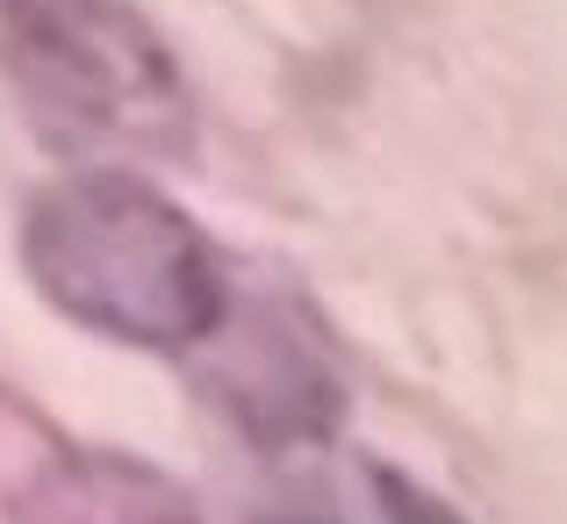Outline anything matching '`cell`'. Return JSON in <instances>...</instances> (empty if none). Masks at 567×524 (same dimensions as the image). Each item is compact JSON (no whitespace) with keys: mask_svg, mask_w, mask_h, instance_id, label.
I'll list each match as a JSON object with an SVG mask.
<instances>
[{"mask_svg":"<svg viewBox=\"0 0 567 524\" xmlns=\"http://www.w3.org/2000/svg\"><path fill=\"white\" fill-rule=\"evenodd\" d=\"M22 266L58 317L137 352H202L237 295L216 237L130 173L43 187L22 216Z\"/></svg>","mask_w":567,"mask_h":524,"instance_id":"cell-1","label":"cell"},{"mask_svg":"<svg viewBox=\"0 0 567 524\" xmlns=\"http://www.w3.org/2000/svg\"><path fill=\"white\" fill-rule=\"evenodd\" d=\"M0 58L29 123L65 152L181 158L194 144L181 58L123 0H0Z\"/></svg>","mask_w":567,"mask_h":524,"instance_id":"cell-2","label":"cell"},{"mask_svg":"<svg viewBox=\"0 0 567 524\" xmlns=\"http://www.w3.org/2000/svg\"><path fill=\"white\" fill-rule=\"evenodd\" d=\"M202 352H208V395L245 439L309 445L346 410L338 346L309 317L302 295H251V302L230 295Z\"/></svg>","mask_w":567,"mask_h":524,"instance_id":"cell-3","label":"cell"},{"mask_svg":"<svg viewBox=\"0 0 567 524\" xmlns=\"http://www.w3.org/2000/svg\"><path fill=\"white\" fill-rule=\"evenodd\" d=\"M14 524H202L158 468L130 453H58L8 496Z\"/></svg>","mask_w":567,"mask_h":524,"instance_id":"cell-4","label":"cell"}]
</instances>
